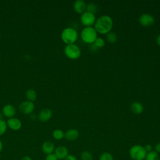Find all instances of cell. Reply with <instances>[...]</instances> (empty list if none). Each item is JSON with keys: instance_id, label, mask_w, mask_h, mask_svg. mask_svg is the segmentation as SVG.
Masks as SVG:
<instances>
[{"instance_id": "1", "label": "cell", "mask_w": 160, "mask_h": 160, "mask_svg": "<svg viewBox=\"0 0 160 160\" xmlns=\"http://www.w3.org/2000/svg\"><path fill=\"white\" fill-rule=\"evenodd\" d=\"M112 25L113 21L112 18L108 15H103L96 20L94 28L97 32L105 34L111 31Z\"/></svg>"}, {"instance_id": "2", "label": "cell", "mask_w": 160, "mask_h": 160, "mask_svg": "<svg viewBox=\"0 0 160 160\" xmlns=\"http://www.w3.org/2000/svg\"><path fill=\"white\" fill-rule=\"evenodd\" d=\"M62 41L67 45L74 44L78 39V32L76 30L72 28H64L61 34Z\"/></svg>"}, {"instance_id": "3", "label": "cell", "mask_w": 160, "mask_h": 160, "mask_svg": "<svg viewBox=\"0 0 160 160\" xmlns=\"http://www.w3.org/2000/svg\"><path fill=\"white\" fill-rule=\"evenodd\" d=\"M129 154L130 158L133 160H144L147 152L144 146L136 144L131 147Z\"/></svg>"}, {"instance_id": "4", "label": "cell", "mask_w": 160, "mask_h": 160, "mask_svg": "<svg viewBox=\"0 0 160 160\" xmlns=\"http://www.w3.org/2000/svg\"><path fill=\"white\" fill-rule=\"evenodd\" d=\"M81 37L82 40L88 44H92L96 39L97 32L94 28L91 27H86L84 28L81 32Z\"/></svg>"}, {"instance_id": "5", "label": "cell", "mask_w": 160, "mask_h": 160, "mask_svg": "<svg viewBox=\"0 0 160 160\" xmlns=\"http://www.w3.org/2000/svg\"><path fill=\"white\" fill-rule=\"evenodd\" d=\"M64 54L70 59H77L81 56V49L75 44H68L64 48Z\"/></svg>"}, {"instance_id": "6", "label": "cell", "mask_w": 160, "mask_h": 160, "mask_svg": "<svg viewBox=\"0 0 160 160\" xmlns=\"http://www.w3.org/2000/svg\"><path fill=\"white\" fill-rule=\"evenodd\" d=\"M95 15L92 13L85 11L80 17L81 22L86 27H91L96 22Z\"/></svg>"}, {"instance_id": "7", "label": "cell", "mask_w": 160, "mask_h": 160, "mask_svg": "<svg viewBox=\"0 0 160 160\" xmlns=\"http://www.w3.org/2000/svg\"><path fill=\"white\" fill-rule=\"evenodd\" d=\"M34 104L33 102L29 101H25L22 102L19 106V111L24 114H31L34 110Z\"/></svg>"}, {"instance_id": "8", "label": "cell", "mask_w": 160, "mask_h": 160, "mask_svg": "<svg viewBox=\"0 0 160 160\" xmlns=\"http://www.w3.org/2000/svg\"><path fill=\"white\" fill-rule=\"evenodd\" d=\"M154 18L150 14L144 13L140 16L139 22L141 25L144 27H149L154 24Z\"/></svg>"}, {"instance_id": "9", "label": "cell", "mask_w": 160, "mask_h": 160, "mask_svg": "<svg viewBox=\"0 0 160 160\" xmlns=\"http://www.w3.org/2000/svg\"><path fill=\"white\" fill-rule=\"evenodd\" d=\"M54 154L56 155L58 160H64L69 154L68 149L64 146H59L55 148Z\"/></svg>"}, {"instance_id": "10", "label": "cell", "mask_w": 160, "mask_h": 160, "mask_svg": "<svg viewBox=\"0 0 160 160\" xmlns=\"http://www.w3.org/2000/svg\"><path fill=\"white\" fill-rule=\"evenodd\" d=\"M8 128H10L13 131L19 130L22 127L21 121L17 118H9L6 122Z\"/></svg>"}, {"instance_id": "11", "label": "cell", "mask_w": 160, "mask_h": 160, "mask_svg": "<svg viewBox=\"0 0 160 160\" xmlns=\"http://www.w3.org/2000/svg\"><path fill=\"white\" fill-rule=\"evenodd\" d=\"M52 111L49 108L42 109L38 114V118L41 122H47L52 117Z\"/></svg>"}, {"instance_id": "12", "label": "cell", "mask_w": 160, "mask_h": 160, "mask_svg": "<svg viewBox=\"0 0 160 160\" xmlns=\"http://www.w3.org/2000/svg\"><path fill=\"white\" fill-rule=\"evenodd\" d=\"M2 112L3 115H4L6 117L8 118H13L16 113V108H14V106L9 104H6L5 106H3Z\"/></svg>"}, {"instance_id": "13", "label": "cell", "mask_w": 160, "mask_h": 160, "mask_svg": "<svg viewBox=\"0 0 160 160\" xmlns=\"http://www.w3.org/2000/svg\"><path fill=\"white\" fill-rule=\"evenodd\" d=\"M55 148H55L54 144L50 141H44L42 143L41 146L42 151L43 152L44 154H46V155L54 153Z\"/></svg>"}, {"instance_id": "14", "label": "cell", "mask_w": 160, "mask_h": 160, "mask_svg": "<svg viewBox=\"0 0 160 160\" xmlns=\"http://www.w3.org/2000/svg\"><path fill=\"white\" fill-rule=\"evenodd\" d=\"M86 4L82 0H76L73 5L74 10L79 14H82L86 10Z\"/></svg>"}, {"instance_id": "15", "label": "cell", "mask_w": 160, "mask_h": 160, "mask_svg": "<svg viewBox=\"0 0 160 160\" xmlns=\"http://www.w3.org/2000/svg\"><path fill=\"white\" fill-rule=\"evenodd\" d=\"M79 131L76 129L72 128L66 131V132L64 133V138L68 141H72L77 139L79 137Z\"/></svg>"}, {"instance_id": "16", "label": "cell", "mask_w": 160, "mask_h": 160, "mask_svg": "<svg viewBox=\"0 0 160 160\" xmlns=\"http://www.w3.org/2000/svg\"><path fill=\"white\" fill-rule=\"evenodd\" d=\"M131 110L136 114H139L142 112L144 107L141 102H134L131 104Z\"/></svg>"}, {"instance_id": "17", "label": "cell", "mask_w": 160, "mask_h": 160, "mask_svg": "<svg viewBox=\"0 0 160 160\" xmlns=\"http://www.w3.org/2000/svg\"><path fill=\"white\" fill-rule=\"evenodd\" d=\"M26 98H27L28 101L34 102L36 101L37 98V93L33 89H29L26 92Z\"/></svg>"}, {"instance_id": "18", "label": "cell", "mask_w": 160, "mask_h": 160, "mask_svg": "<svg viewBox=\"0 0 160 160\" xmlns=\"http://www.w3.org/2000/svg\"><path fill=\"white\" fill-rule=\"evenodd\" d=\"M144 160H160L159 155L155 151L147 152Z\"/></svg>"}, {"instance_id": "19", "label": "cell", "mask_w": 160, "mask_h": 160, "mask_svg": "<svg viewBox=\"0 0 160 160\" xmlns=\"http://www.w3.org/2000/svg\"><path fill=\"white\" fill-rule=\"evenodd\" d=\"M52 137L56 140H61L64 138V132L59 129H57L53 131Z\"/></svg>"}, {"instance_id": "20", "label": "cell", "mask_w": 160, "mask_h": 160, "mask_svg": "<svg viewBox=\"0 0 160 160\" xmlns=\"http://www.w3.org/2000/svg\"><path fill=\"white\" fill-rule=\"evenodd\" d=\"M106 39L109 43H114L118 41V36L114 32H109L106 34Z\"/></svg>"}, {"instance_id": "21", "label": "cell", "mask_w": 160, "mask_h": 160, "mask_svg": "<svg viewBox=\"0 0 160 160\" xmlns=\"http://www.w3.org/2000/svg\"><path fill=\"white\" fill-rule=\"evenodd\" d=\"M97 11H98V7L93 2L89 3L86 6V11L87 12H91V13H92L94 14L95 13H96Z\"/></svg>"}, {"instance_id": "22", "label": "cell", "mask_w": 160, "mask_h": 160, "mask_svg": "<svg viewBox=\"0 0 160 160\" xmlns=\"http://www.w3.org/2000/svg\"><path fill=\"white\" fill-rule=\"evenodd\" d=\"M81 160H93V156L89 151H84L81 154Z\"/></svg>"}, {"instance_id": "23", "label": "cell", "mask_w": 160, "mask_h": 160, "mask_svg": "<svg viewBox=\"0 0 160 160\" xmlns=\"http://www.w3.org/2000/svg\"><path fill=\"white\" fill-rule=\"evenodd\" d=\"M99 160H114L112 155L108 152L102 153L99 158Z\"/></svg>"}, {"instance_id": "24", "label": "cell", "mask_w": 160, "mask_h": 160, "mask_svg": "<svg viewBox=\"0 0 160 160\" xmlns=\"http://www.w3.org/2000/svg\"><path fill=\"white\" fill-rule=\"evenodd\" d=\"M8 128V126H7V123L5 121L1 119L0 120V136L3 135L7 130Z\"/></svg>"}, {"instance_id": "25", "label": "cell", "mask_w": 160, "mask_h": 160, "mask_svg": "<svg viewBox=\"0 0 160 160\" xmlns=\"http://www.w3.org/2000/svg\"><path fill=\"white\" fill-rule=\"evenodd\" d=\"M98 48H102L105 45L104 40L101 38H97L93 43Z\"/></svg>"}, {"instance_id": "26", "label": "cell", "mask_w": 160, "mask_h": 160, "mask_svg": "<svg viewBox=\"0 0 160 160\" xmlns=\"http://www.w3.org/2000/svg\"><path fill=\"white\" fill-rule=\"evenodd\" d=\"M45 160H58V159L56 156V155L54 153H52V154L46 155L45 158Z\"/></svg>"}, {"instance_id": "27", "label": "cell", "mask_w": 160, "mask_h": 160, "mask_svg": "<svg viewBox=\"0 0 160 160\" xmlns=\"http://www.w3.org/2000/svg\"><path fill=\"white\" fill-rule=\"evenodd\" d=\"M64 160H78L76 157L72 154H68Z\"/></svg>"}, {"instance_id": "28", "label": "cell", "mask_w": 160, "mask_h": 160, "mask_svg": "<svg viewBox=\"0 0 160 160\" xmlns=\"http://www.w3.org/2000/svg\"><path fill=\"white\" fill-rule=\"evenodd\" d=\"M145 148V150L147 152H149L151 151H152V146L151 144H146L145 146H144Z\"/></svg>"}, {"instance_id": "29", "label": "cell", "mask_w": 160, "mask_h": 160, "mask_svg": "<svg viewBox=\"0 0 160 160\" xmlns=\"http://www.w3.org/2000/svg\"><path fill=\"white\" fill-rule=\"evenodd\" d=\"M98 49H99V48H98L93 43H92V44H91L90 46H89V49H90L91 51H92V52L96 51Z\"/></svg>"}, {"instance_id": "30", "label": "cell", "mask_w": 160, "mask_h": 160, "mask_svg": "<svg viewBox=\"0 0 160 160\" xmlns=\"http://www.w3.org/2000/svg\"><path fill=\"white\" fill-rule=\"evenodd\" d=\"M154 149H155V151L156 152H158V154L160 153V142H158V144H156L155 147H154Z\"/></svg>"}, {"instance_id": "31", "label": "cell", "mask_w": 160, "mask_h": 160, "mask_svg": "<svg viewBox=\"0 0 160 160\" xmlns=\"http://www.w3.org/2000/svg\"><path fill=\"white\" fill-rule=\"evenodd\" d=\"M20 160H32V158L29 156H24L21 158Z\"/></svg>"}, {"instance_id": "32", "label": "cell", "mask_w": 160, "mask_h": 160, "mask_svg": "<svg viewBox=\"0 0 160 160\" xmlns=\"http://www.w3.org/2000/svg\"><path fill=\"white\" fill-rule=\"evenodd\" d=\"M156 42H157V44L160 46V34H159L158 35V36L157 37Z\"/></svg>"}, {"instance_id": "33", "label": "cell", "mask_w": 160, "mask_h": 160, "mask_svg": "<svg viewBox=\"0 0 160 160\" xmlns=\"http://www.w3.org/2000/svg\"><path fill=\"white\" fill-rule=\"evenodd\" d=\"M2 148H3V144H2L1 140H0V153L1 152V151L2 150Z\"/></svg>"}, {"instance_id": "34", "label": "cell", "mask_w": 160, "mask_h": 160, "mask_svg": "<svg viewBox=\"0 0 160 160\" xmlns=\"http://www.w3.org/2000/svg\"><path fill=\"white\" fill-rule=\"evenodd\" d=\"M2 119V114L0 113V120Z\"/></svg>"}, {"instance_id": "35", "label": "cell", "mask_w": 160, "mask_h": 160, "mask_svg": "<svg viewBox=\"0 0 160 160\" xmlns=\"http://www.w3.org/2000/svg\"><path fill=\"white\" fill-rule=\"evenodd\" d=\"M0 39H1V34H0Z\"/></svg>"}]
</instances>
